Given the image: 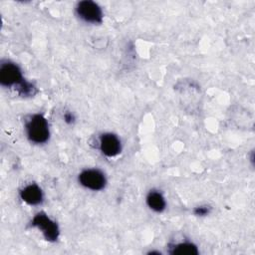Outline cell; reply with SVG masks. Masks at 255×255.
Returning a JSON list of instances; mask_svg holds the SVG:
<instances>
[{"instance_id": "6", "label": "cell", "mask_w": 255, "mask_h": 255, "mask_svg": "<svg viewBox=\"0 0 255 255\" xmlns=\"http://www.w3.org/2000/svg\"><path fill=\"white\" fill-rule=\"evenodd\" d=\"M99 148L104 155L115 157L122 151V141L117 134L113 132H105L100 135Z\"/></svg>"}, {"instance_id": "8", "label": "cell", "mask_w": 255, "mask_h": 255, "mask_svg": "<svg viewBox=\"0 0 255 255\" xmlns=\"http://www.w3.org/2000/svg\"><path fill=\"white\" fill-rule=\"evenodd\" d=\"M146 205L154 212H162L166 208V201L163 194L156 189H151L145 197Z\"/></svg>"}, {"instance_id": "1", "label": "cell", "mask_w": 255, "mask_h": 255, "mask_svg": "<svg viewBox=\"0 0 255 255\" xmlns=\"http://www.w3.org/2000/svg\"><path fill=\"white\" fill-rule=\"evenodd\" d=\"M24 128L27 138L35 144H43L49 140V123L42 114L31 115L26 120Z\"/></svg>"}, {"instance_id": "7", "label": "cell", "mask_w": 255, "mask_h": 255, "mask_svg": "<svg viewBox=\"0 0 255 255\" xmlns=\"http://www.w3.org/2000/svg\"><path fill=\"white\" fill-rule=\"evenodd\" d=\"M20 197L28 205L35 206L43 202L44 193L38 184L30 183L20 190Z\"/></svg>"}, {"instance_id": "5", "label": "cell", "mask_w": 255, "mask_h": 255, "mask_svg": "<svg viewBox=\"0 0 255 255\" xmlns=\"http://www.w3.org/2000/svg\"><path fill=\"white\" fill-rule=\"evenodd\" d=\"M79 183L90 190L100 191L107 185V177L99 168H87L82 170L78 175Z\"/></svg>"}, {"instance_id": "9", "label": "cell", "mask_w": 255, "mask_h": 255, "mask_svg": "<svg viewBox=\"0 0 255 255\" xmlns=\"http://www.w3.org/2000/svg\"><path fill=\"white\" fill-rule=\"evenodd\" d=\"M168 252L172 255H196L199 250L194 243L190 241H183L170 244Z\"/></svg>"}, {"instance_id": "10", "label": "cell", "mask_w": 255, "mask_h": 255, "mask_svg": "<svg viewBox=\"0 0 255 255\" xmlns=\"http://www.w3.org/2000/svg\"><path fill=\"white\" fill-rule=\"evenodd\" d=\"M210 211H211V207H209L208 205H199L193 209V214L196 216L202 217V216L208 215Z\"/></svg>"}, {"instance_id": "4", "label": "cell", "mask_w": 255, "mask_h": 255, "mask_svg": "<svg viewBox=\"0 0 255 255\" xmlns=\"http://www.w3.org/2000/svg\"><path fill=\"white\" fill-rule=\"evenodd\" d=\"M76 14L81 20L90 24H101L104 18L101 6L92 0L78 2L76 6Z\"/></svg>"}, {"instance_id": "11", "label": "cell", "mask_w": 255, "mask_h": 255, "mask_svg": "<svg viewBox=\"0 0 255 255\" xmlns=\"http://www.w3.org/2000/svg\"><path fill=\"white\" fill-rule=\"evenodd\" d=\"M64 122H65L66 124H68V125L73 124V123L75 122V116H74V114H72V113H70V112H66V113L64 114Z\"/></svg>"}, {"instance_id": "2", "label": "cell", "mask_w": 255, "mask_h": 255, "mask_svg": "<svg viewBox=\"0 0 255 255\" xmlns=\"http://www.w3.org/2000/svg\"><path fill=\"white\" fill-rule=\"evenodd\" d=\"M25 81L20 67L11 61L2 62L0 65V84L6 88L17 90Z\"/></svg>"}, {"instance_id": "3", "label": "cell", "mask_w": 255, "mask_h": 255, "mask_svg": "<svg viewBox=\"0 0 255 255\" xmlns=\"http://www.w3.org/2000/svg\"><path fill=\"white\" fill-rule=\"evenodd\" d=\"M31 226L41 231L44 238L49 242H55L59 238L60 230L57 222L45 212H38L31 220Z\"/></svg>"}]
</instances>
